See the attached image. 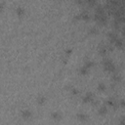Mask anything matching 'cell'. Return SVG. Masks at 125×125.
I'll list each match as a JSON object with an SVG mask.
<instances>
[{
	"label": "cell",
	"mask_w": 125,
	"mask_h": 125,
	"mask_svg": "<svg viewBox=\"0 0 125 125\" xmlns=\"http://www.w3.org/2000/svg\"><path fill=\"white\" fill-rule=\"evenodd\" d=\"M103 65H104V68L105 71H108V72H115L116 70V66L115 64L113 63V62L109 59V58H104L103 60Z\"/></svg>",
	"instance_id": "6da1fadb"
},
{
	"label": "cell",
	"mask_w": 125,
	"mask_h": 125,
	"mask_svg": "<svg viewBox=\"0 0 125 125\" xmlns=\"http://www.w3.org/2000/svg\"><path fill=\"white\" fill-rule=\"evenodd\" d=\"M76 19H78V20H84V21H88L89 19H90V14H89V12L88 11H86V10H83L80 14H78V15H76V17H75Z\"/></svg>",
	"instance_id": "7a4b0ae2"
},
{
	"label": "cell",
	"mask_w": 125,
	"mask_h": 125,
	"mask_svg": "<svg viewBox=\"0 0 125 125\" xmlns=\"http://www.w3.org/2000/svg\"><path fill=\"white\" fill-rule=\"evenodd\" d=\"M82 101H83V103H92L94 101V95L91 92L86 93V95L83 97Z\"/></svg>",
	"instance_id": "3957f363"
},
{
	"label": "cell",
	"mask_w": 125,
	"mask_h": 125,
	"mask_svg": "<svg viewBox=\"0 0 125 125\" xmlns=\"http://www.w3.org/2000/svg\"><path fill=\"white\" fill-rule=\"evenodd\" d=\"M107 37H108V39H109V41H110V43H111V44H113V43L116 41V39L118 38L117 34H116L114 31L108 32V33H107Z\"/></svg>",
	"instance_id": "277c9868"
},
{
	"label": "cell",
	"mask_w": 125,
	"mask_h": 125,
	"mask_svg": "<svg viewBox=\"0 0 125 125\" xmlns=\"http://www.w3.org/2000/svg\"><path fill=\"white\" fill-rule=\"evenodd\" d=\"M21 117L22 118H24V119H28V118H30L31 116H32V112L29 110V109H23V110H21Z\"/></svg>",
	"instance_id": "5b68a950"
},
{
	"label": "cell",
	"mask_w": 125,
	"mask_h": 125,
	"mask_svg": "<svg viewBox=\"0 0 125 125\" xmlns=\"http://www.w3.org/2000/svg\"><path fill=\"white\" fill-rule=\"evenodd\" d=\"M107 50H108L107 49V46H105L104 44H102V45L99 46V54L101 56H105L106 53H107Z\"/></svg>",
	"instance_id": "8992f818"
},
{
	"label": "cell",
	"mask_w": 125,
	"mask_h": 125,
	"mask_svg": "<svg viewBox=\"0 0 125 125\" xmlns=\"http://www.w3.org/2000/svg\"><path fill=\"white\" fill-rule=\"evenodd\" d=\"M113 45L116 47V48H119V49H121L122 47H123V45H124V42H123V40L121 39V38H117L116 39V41L113 43Z\"/></svg>",
	"instance_id": "52a82bcc"
},
{
	"label": "cell",
	"mask_w": 125,
	"mask_h": 125,
	"mask_svg": "<svg viewBox=\"0 0 125 125\" xmlns=\"http://www.w3.org/2000/svg\"><path fill=\"white\" fill-rule=\"evenodd\" d=\"M51 116H52V118H53L54 120H60V119H62V114H61L59 111H54V112H52Z\"/></svg>",
	"instance_id": "ba28073f"
},
{
	"label": "cell",
	"mask_w": 125,
	"mask_h": 125,
	"mask_svg": "<svg viewBox=\"0 0 125 125\" xmlns=\"http://www.w3.org/2000/svg\"><path fill=\"white\" fill-rule=\"evenodd\" d=\"M76 116H77V118H78L79 120H81V121H85V120H87V118H88L87 114H86V113H83V112L77 113Z\"/></svg>",
	"instance_id": "9c48e42d"
},
{
	"label": "cell",
	"mask_w": 125,
	"mask_h": 125,
	"mask_svg": "<svg viewBox=\"0 0 125 125\" xmlns=\"http://www.w3.org/2000/svg\"><path fill=\"white\" fill-rule=\"evenodd\" d=\"M16 14H17L18 16L21 17L22 15H24V9H23L22 7H21V6L17 7V9H16Z\"/></svg>",
	"instance_id": "30bf717a"
},
{
	"label": "cell",
	"mask_w": 125,
	"mask_h": 125,
	"mask_svg": "<svg viewBox=\"0 0 125 125\" xmlns=\"http://www.w3.org/2000/svg\"><path fill=\"white\" fill-rule=\"evenodd\" d=\"M88 71H89V68H88V67H86L85 65H83V66H81V67L79 68V72H80V74H82V75L87 74V73H88Z\"/></svg>",
	"instance_id": "8fae6325"
},
{
	"label": "cell",
	"mask_w": 125,
	"mask_h": 125,
	"mask_svg": "<svg viewBox=\"0 0 125 125\" xmlns=\"http://www.w3.org/2000/svg\"><path fill=\"white\" fill-rule=\"evenodd\" d=\"M112 79H113L114 81H116V82H119V81L121 80V76H120L119 73H117V72L115 71V72H113V74H112Z\"/></svg>",
	"instance_id": "7c38bea8"
},
{
	"label": "cell",
	"mask_w": 125,
	"mask_h": 125,
	"mask_svg": "<svg viewBox=\"0 0 125 125\" xmlns=\"http://www.w3.org/2000/svg\"><path fill=\"white\" fill-rule=\"evenodd\" d=\"M99 114L100 115H104L106 112H107V109H106V106H104V105H103V106H101L100 108H99Z\"/></svg>",
	"instance_id": "4fadbf2b"
},
{
	"label": "cell",
	"mask_w": 125,
	"mask_h": 125,
	"mask_svg": "<svg viewBox=\"0 0 125 125\" xmlns=\"http://www.w3.org/2000/svg\"><path fill=\"white\" fill-rule=\"evenodd\" d=\"M45 101H46V98H45L44 96H42V95H40V96L37 98V103H38L39 104H43L45 103Z\"/></svg>",
	"instance_id": "5bb4252c"
},
{
	"label": "cell",
	"mask_w": 125,
	"mask_h": 125,
	"mask_svg": "<svg viewBox=\"0 0 125 125\" xmlns=\"http://www.w3.org/2000/svg\"><path fill=\"white\" fill-rule=\"evenodd\" d=\"M84 65L90 69V68H91V67L94 65V62H93L92 61H86V62H85V63H84Z\"/></svg>",
	"instance_id": "9a60e30c"
},
{
	"label": "cell",
	"mask_w": 125,
	"mask_h": 125,
	"mask_svg": "<svg viewBox=\"0 0 125 125\" xmlns=\"http://www.w3.org/2000/svg\"><path fill=\"white\" fill-rule=\"evenodd\" d=\"M105 85H104V83H100L99 85H98V90L99 91H101V92H104V90H105Z\"/></svg>",
	"instance_id": "2e32d148"
},
{
	"label": "cell",
	"mask_w": 125,
	"mask_h": 125,
	"mask_svg": "<svg viewBox=\"0 0 125 125\" xmlns=\"http://www.w3.org/2000/svg\"><path fill=\"white\" fill-rule=\"evenodd\" d=\"M89 33H91V34H96V33H98V29H97V27L92 26V27L89 29Z\"/></svg>",
	"instance_id": "e0dca14e"
},
{
	"label": "cell",
	"mask_w": 125,
	"mask_h": 125,
	"mask_svg": "<svg viewBox=\"0 0 125 125\" xmlns=\"http://www.w3.org/2000/svg\"><path fill=\"white\" fill-rule=\"evenodd\" d=\"M85 4L90 5V6H95L96 5V1L95 0H87V1H85Z\"/></svg>",
	"instance_id": "ac0fdd59"
},
{
	"label": "cell",
	"mask_w": 125,
	"mask_h": 125,
	"mask_svg": "<svg viewBox=\"0 0 125 125\" xmlns=\"http://www.w3.org/2000/svg\"><path fill=\"white\" fill-rule=\"evenodd\" d=\"M118 125H125V116H121V118L119 119Z\"/></svg>",
	"instance_id": "d6986e66"
},
{
	"label": "cell",
	"mask_w": 125,
	"mask_h": 125,
	"mask_svg": "<svg viewBox=\"0 0 125 125\" xmlns=\"http://www.w3.org/2000/svg\"><path fill=\"white\" fill-rule=\"evenodd\" d=\"M78 93H79V91H78L77 89H75V88H72V89H71V94H72V95L75 96V95H77Z\"/></svg>",
	"instance_id": "ffe728a7"
},
{
	"label": "cell",
	"mask_w": 125,
	"mask_h": 125,
	"mask_svg": "<svg viewBox=\"0 0 125 125\" xmlns=\"http://www.w3.org/2000/svg\"><path fill=\"white\" fill-rule=\"evenodd\" d=\"M119 104H120V106L125 107V100H121V101L119 102Z\"/></svg>",
	"instance_id": "44dd1931"
},
{
	"label": "cell",
	"mask_w": 125,
	"mask_h": 125,
	"mask_svg": "<svg viewBox=\"0 0 125 125\" xmlns=\"http://www.w3.org/2000/svg\"><path fill=\"white\" fill-rule=\"evenodd\" d=\"M122 33L123 35H125V23L123 24V27H122Z\"/></svg>",
	"instance_id": "7402d4cb"
},
{
	"label": "cell",
	"mask_w": 125,
	"mask_h": 125,
	"mask_svg": "<svg viewBox=\"0 0 125 125\" xmlns=\"http://www.w3.org/2000/svg\"><path fill=\"white\" fill-rule=\"evenodd\" d=\"M65 53L68 55V54H70V53H71V50H69V49H68V50H66V51H65Z\"/></svg>",
	"instance_id": "603a6c76"
}]
</instances>
